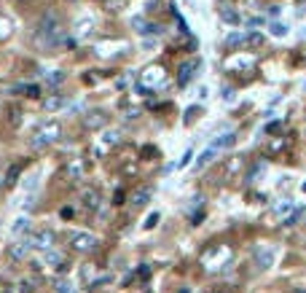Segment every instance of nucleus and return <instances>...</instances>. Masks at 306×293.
Here are the masks:
<instances>
[{
    "mask_svg": "<svg viewBox=\"0 0 306 293\" xmlns=\"http://www.w3.org/2000/svg\"><path fill=\"white\" fill-rule=\"evenodd\" d=\"M30 248H32L30 239H25V242H16V245H11V248H8V256L14 258V261H22V258L30 253Z\"/></svg>",
    "mask_w": 306,
    "mask_h": 293,
    "instance_id": "9b49d317",
    "label": "nucleus"
},
{
    "mask_svg": "<svg viewBox=\"0 0 306 293\" xmlns=\"http://www.w3.org/2000/svg\"><path fill=\"white\" fill-rule=\"evenodd\" d=\"M81 205H83L86 210H97V207H100V191H97V188H89V191H83Z\"/></svg>",
    "mask_w": 306,
    "mask_h": 293,
    "instance_id": "f8f14e48",
    "label": "nucleus"
},
{
    "mask_svg": "<svg viewBox=\"0 0 306 293\" xmlns=\"http://www.w3.org/2000/svg\"><path fill=\"white\" fill-rule=\"evenodd\" d=\"M194 70H196V59H188V62H183L180 65V70H178V84L180 86H185L194 78Z\"/></svg>",
    "mask_w": 306,
    "mask_h": 293,
    "instance_id": "0eeeda50",
    "label": "nucleus"
},
{
    "mask_svg": "<svg viewBox=\"0 0 306 293\" xmlns=\"http://www.w3.org/2000/svg\"><path fill=\"white\" fill-rule=\"evenodd\" d=\"M274 212H277V215H282V218H290L293 212H296V207H293L290 199H282L280 205H274Z\"/></svg>",
    "mask_w": 306,
    "mask_h": 293,
    "instance_id": "4468645a",
    "label": "nucleus"
},
{
    "mask_svg": "<svg viewBox=\"0 0 306 293\" xmlns=\"http://www.w3.org/2000/svg\"><path fill=\"white\" fill-rule=\"evenodd\" d=\"M27 229H30V218H16L14 226H11V232H14V234H22V232H27Z\"/></svg>",
    "mask_w": 306,
    "mask_h": 293,
    "instance_id": "5701e85b",
    "label": "nucleus"
},
{
    "mask_svg": "<svg viewBox=\"0 0 306 293\" xmlns=\"http://www.w3.org/2000/svg\"><path fill=\"white\" fill-rule=\"evenodd\" d=\"M151 197H153V188L151 186H140L137 191L132 194V199H129V202H132L134 210H140V207H145V205L151 202Z\"/></svg>",
    "mask_w": 306,
    "mask_h": 293,
    "instance_id": "39448f33",
    "label": "nucleus"
},
{
    "mask_svg": "<svg viewBox=\"0 0 306 293\" xmlns=\"http://www.w3.org/2000/svg\"><path fill=\"white\" fill-rule=\"evenodd\" d=\"M62 81H65V73L62 70H54V73H49L46 76V89H56Z\"/></svg>",
    "mask_w": 306,
    "mask_h": 293,
    "instance_id": "a211bd4d",
    "label": "nucleus"
},
{
    "mask_svg": "<svg viewBox=\"0 0 306 293\" xmlns=\"http://www.w3.org/2000/svg\"><path fill=\"white\" fill-rule=\"evenodd\" d=\"M304 89H306V86H304Z\"/></svg>",
    "mask_w": 306,
    "mask_h": 293,
    "instance_id": "79ce46f5",
    "label": "nucleus"
},
{
    "mask_svg": "<svg viewBox=\"0 0 306 293\" xmlns=\"http://www.w3.org/2000/svg\"><path fill=\"white\" fill-rule=\"evenodd\" d=\"M260 46H263V35H260V32H245L242 49H260Z\"/></svg>",
    "mask_w": 306,
    "mask_h": 293,
    "instance_id": "ddd939ff",
    "label": "nucleus"
},
{
    "mask_svg": "<svg viewBox=\"0 0 306 293\" xmlns=\"http://www.w3.org/2000/svg\"><path fill=\"white\" fill-rule=\"evenodd\" d=\"M83 124H86L89 129H100V126H105V124H107V116H105L102 111H92V113H86Z\"/></svg>",
    "mask_w": 306,
    "mask_h": 293,
    "instance_id": "1a4fd4ad",
    "label": "nucleus"
},
{
    "mask_svg": "<svg viewBox=\"0 0 306 293\" xmlns=\"http://www.w3.org/2000/svg\"><path fill=\"white\" fill-rule=\"evenodd\" d=\"M124 3H127V0H107V8H110V11H121Z\"/></svg>",
    "mask_w": 306,
    "mask_h": 293,
    "instance_id": "cd10ccee",
    "label": "nucleus"
},
{
    "mask_svg": "<svg viewBox=\"0 0 306 293\" xmlns=\"http://www.w3.org/2000/svg\"><path fill=\"white\" fill-rule=\"evenodd\" d=\"M234 140H236L234 132H226L223 137H218V140L212 143V148H215V151H218V148H229V146H234Z\"/></svg>",
    "mask_w": 306,
    "mask_h": 293,
    "instance_id": "f3484780",
    "label": "nucleus"
},
{
    "mask_svg": "<svg viewBox=\"0 0 306 293\" xmlns=\"http://www.w3.org/2000/svg\"><path fill=\"white\" fill-rule=\"evenodd\" d=\"M298 218H304V221H306V210H298Z\"/></svg>",
    "mask_w": 306,
    "mask_h": 293,
    "instance_id": "4c0bfd02",
    "label": "nucleus"
},
{
    "mask_svg": "<svg viewBox=\"0 0 306 293\" xmlns=\"http://www.w3.org/2000/svg\"><path fill=\"white\" fill-rule=\"evenodd\" d=\"M67 242H70V248L78 250V253H92V250H97L100 239L89 232H73L70 237H67Z\"/></svg>",
    "mask_w": 306,
    "mask_h": 293,
    "instance_id": "7ed1b4c3",
    "label": "nucleus"
},
{
    "mask_svg": "<svg viewBox=\"0 0 306 293\" xmlns=\"http://www.w3.org/2000/svg\"><path fill=\"white\" fill-rule=\"evenodd\" d=\"M132 25H134V27H137V30H140V32H143V30H145V22H143V16H134V19H132Z\"/></svg>",
    "mask_w": 306,
    "mask_h": 293,
    "instance_id": "c756f323",
    "label": "nucleus"
},
{
    "mask_svg": "<svg viewBox=\"0 0 306 293\" xmlns=\"http://www.w3.org/2000/svg\"><path fill=\"white\" fill-rule=\"evenodd\" d=\"M30 242H32V248L49 250V248H51V242H54V234H51V232H35V234L30 237Z\"/></svg>",
    "mask_w": 306,
    "mask_h": 293,
    "instance_id": "423d86ee",
    "label": "nucleus"
},
{
    "mask_svg": "<svg viewBox=\"0 0 306 293\" xmlns=\"http://www.w3.org/2000/svg\"><path fill=\"white\" fill-rule=\"evenodd\" d=\"M218 16L226 22V25H239L242 22V14L236 8H231V5H220L218 8Z\"/></svg>",
    "mask_w": 306,
    "mask_h": 293,
    "instance_id": "6e6552de",
    "label": "nucleus"
},
{
    "mask_svg": "<svg viewBox=\"0 0 306 293\" xmlns=\"http://www.w3.org/2000/svg\"><path fill=\"white\" fill-rule=\"evenodd\" d=\"M59 137H62V126L56 121H46L43 126H38V129H35L30 146L32 148H46V146H51V143H56Z\"/></svg>",
    "mask_w": 306,
    "mask_h": 293,
    "instance_id": "f03ea898",
    "label": "nucleus"
},
{
    "mask_svg": "<svg viewBox=\"0 0 306 293\" xmlns=\"http://www.w3.org/2000/svg\"><path fill=\"white\" fill-rule=\"evenodd\" d=\"M56 293H76V288H73L67 280H59V283H56Z\"/></svg>",
    "mask_w": 306,
    "mask_h": 293,
    "instance_id": "bb28decb",
    "label": "nucleus"
},
{
    "mask_svg": "<svg viewBox=\"0 0 306 293\" xmlns=\"http://www.w3.org/2000/svg\"><path fill=\"white\" fill-rule=\"evenodd\" d=\"M35 43L46 51H54V49H59L65 43H73V41H67V32L62 27L59 16L54 11H49V14L41 16V25H38V32H35Z\"/></svg>",
    "mask_w": 306,
    "mask_h": 293,
    "instance_id": "f257e3e1",
    "label": "nucleus"
},
{
    "mask_svg": "<svg viewBox=\"0 0 306 293\" xmlns=\"http://www.w3.org/2000/svg\"><path fill=\"white\" fill-rule=\"evenodd\" d=\"M81 175H83V162L81 159H73V164L67 167V177L70 180H81Z\"/></svg>",
    "mask_w": 306,
    "mask_h": 293,
    "instance_id": "2eb2a0df",
    "label": "nucleus"
},
{
    "mask_svg": "<svg viewBox=\"0 0 306 293\" xmlns=\"http://www.w3.org/2000/svg\"><path fill=\"white\" fill-rule=\"evenodd\" d=\"M212 156H215V148H212V146H209V148H207V151H204V153H202V156H199V159H196V170H204V167H207V164H209V162H212Z\"/></svg>",
    "mask_w": 306,
    "mask_h": 293,
    "instance_id": "aec40b11",
    "label": "nucleus"
},
{
    "mask_svg": "<svg viewBox=\"0 0 306 293\" xmlns=\"http://www.w3.org/2000/svg\"><path fill=\"white\" fill-rule=\"evenodd\" d=\"M11 124H19V111H16V108L11 111Z\"/></svg>",
    "mask_w": 306,
    "mask_h": 293,
    "instance_id": "72a5a7b5",
    "label": "nucleus"
},
{
    "mask_svg": "<svg viewBox=\"0 0 306 293\" xmlns=\"http://www.w3.org/2000/svg\"><path fill=\"white\" fill-rule=\"evenodd\" d=\"M223 100H234V91H231V89H223Z\"/></svg>",
    "mask_w": 306,
    "mask_h": 293,
    "instance_id": "c9c22d12",
    "label": "nucleus"
},
{
    "mask_svg": "<svg viewBox=\"0 0 306 293\" xmlns=\"http://www.w3.org/2000/svg\"><path fill=\"white\" fill-rule=\"evenodd\" d=\"M19 291H22V293H32V280H22V283H19Z\"/></svg>",
    "mask_w": 306,
    "mask_h": 293,
    "instance_id": "c85d7f7f",
    "label": "nucleus"
},
{
    "mask_svg": "<svg viewBox=\"0 0 306 293\" xmlns=\"http://www.w3.org/2000/svg\"><path fill=\"white\" fill-rule=\"evenodd\" d=\"M22 175V167L19 164H14V167H8V172H5V186H16V180H19Z\"/></svg>",
    "mask_w": 306,
    "mask_h": 293,
    "instance_id": "6ab92c4d",
    "label": "nucleus"
},
{
    "mask_svg": "<svg viewBox=\"0 0 306 293\" xmlns=\"http://www.w3.org/2000/svg\"><path fill=\"white\" fill-rule=\"evenodd\" d=\"M116 143H118V135H116V132H110V135H105V140H102V148H100V153L105 151L107 146H116Z\"/></svg>",
    "mask_w": 306,
    "mask_h": 293,
    "instance_id": "393cba45",
    "label": "nucleus"
},
{
    "mask_svg": "<svg viewBox=\"0 0 306 293\" xmlns=\"http://www.w3.org/2000/svg\"><path fill=\"white\" fill-rule=\"evenodd\" d=\"M161 32H164V27H161V25H145L143 35H161Z\"/></svg>",
    "mask_w": 306,
    "mask_h": 293,
    "instance_id": "a878e982",
    "label": "nucleus"
},
{
    "mask_svg": "<svg viewBox=\"0 0 306 293\" xmlns=\"http://www.w3.org/2000/svg\"><path fill=\"white\" fill-rule=\"evenodd\" d=\"M43 264H51V266H59V269H62V256L49 248V250H46V256H43Z\"/></svg>",
    "mask_w": 306,
    "mask_h": 293,
    "instance_id": "4be33fe9",
    "label": "nucleus"
},
{
    "mask_svg": "<svg viewBox=\"0 0 306 293\" xmlns=\"http://www.w3.org/2000/svg\"><path fill=\"white\" fill-rule=\"evenodd\" d=\"M274 261H277L274 245H260V248H255V264H258V269H271Z\"/></svg>",
    "mask_w": 306,
    "mask_h": 293,
    "instance_id": "20e7f679",
    "label": "nucleus"
},
{
    "mask_svg": "<svg viewBox=\"0 0 306 293\" xmlns=\"http://www.w3.org/2000/svg\"><path fill=\"white\" fill-rule=\"evenodd\" d=\"M212 293H231L229 288H212Z\"/></svg>",
    "mask_w": 306,
    "mask_h": 293,
    "instance_id": "e433bc0d",
    "label": "nucleus"
},
{
    "mask_svg": "<svg viewBox=\"0 0 306 293\" xmlns=\"http://www.w3.org/2000/svg\"><path fill=\"white\" fill-rule=\"evenodd\" d=\"M14 91H25V94L30 97V100H35V97H41V86H38V84H19V86H16Z\"/></svg>",
    "mask_w": 306,
    "mask_h": 293,
    "instance_id": "dca6fc26",
    "label": "nucleus"
},
{
    "mask_svg": "<svg viewBox=\"0 0 306 293\" xmlns=\"http://www.w3.org/2000/svg\"><path fill=\"white\" fill-rule=\"evenodd\" d=\"M304 38H306V32H304Z\"/></svg>",
    "mask_w": 306,
    "mask_h": 293,
    "instance_id": "a19ab883",
    "label": "nucleus"
},
{
    "mask_svg": "<svg viewBox=\"0 0 306 293\" xmlns=\"http://www.w3.org/2000/svg\"><path fill=\"white\" fill-rule=\"evenodd\" d=\"M43 108H46L49 113H54V111H62V108H67V97H65V94H51V97H46Z\"/></svg>",
    "mask_w": 306,
    "mask_h": 293,
    "instance_id": "9d476101",
    "label": "nucleus"
},
{
    "mask_svg": "<svg viewBox=\"0 0 306 293\" xmlns=\"http://www.w3.org/2000/svg\"><path fill=\"white\" fill-rule=\"evenodd\" d=\"M156 221H158V215H156V212H153V215H148V221H145V229L156 226Z\"/></svg>",
    "mask_w": 306,
    "mask_h": 293,
    "instance_id": "7c9ffc66",
    "label": "nucleus"
},
{
    "mask_svg": "<svg viewBox=\"0 0 306 293\" xmlns=\"http://www.w3.org/2000/svg\"><path fill=\"white\" fill-rule=\"evenodd\" d=\"M3 183H5V180H3V177H0V188H3Z\"/></svg>",
    "mask_w": 306,
    "mask_h": 293,
    "instance_id": "58836bf2",
    "label": "nucleus"
},
{
    "mask_svg": "<svg viewBox=\"0 0 306 293\" xmlns=\"http://www.w3.org/2000/svg\"><path fill=\"white\" fill-rule=\"evenodd\" d=\"M277 129H280V121H271L269 126H266V132H277Z\"/></svg>",
    "mask_w": 306,
    "mask_h": 293,
    "instance_id": "f704fd0d",
    "label": "nucleus"
},
{
    "mask_svg": "<svg viewBox=\"0 0 306 293\" xmlns=\"http://www.w3.org/2000/svg\"><path fill=\"white\" fill-rule=\"evenodd\" d=\"M296 293H306V291H296Z\"/></svg>",
    "mask_w": 306,
    "mask_h": 293,
    "instance_id": "ea45409f",
    "label": "nucleus"
},
{
    "mask_svg": "<svg viewBox=\"0 0 306 293\" xmlns=\"http://www.w3.org/2000/svg\"><path fill=\"white\" fill-rule=\"evenodd\" d=\"M5 35H8V22H0V38H5Z\"/></svg>",
    "mask_w": 306,
    "mask_h": 293,
    "instance_id": "2f4dec72",
    "label": "nucleus"
},
{
    "mask_svg": "<svg viewBox=\"0 0 306 293\" xmlns=\"http://www.w3.org/2000/svg\"><path fill=\"white\" fill-rule=\"evenodd\" d=\"M271 35L285 38V35H287V25H285V22H277V25H271Z\"/></svg>",
    "mask_w": 306,
    "mask_h": 293,
    "instance_id": "b1692460",
    "label": "nucleus"
},
{
    "mask_svg": "<svg viewBox=\"0 0 306 293\" xmlns=\"http://www.w3.org/2000/svg\"><path fill=\"white\" fill-rule=\"evenodd\" d=\"M188 162H191V151H185V156L180 159V164H178V167H185V164H188Z\"/></svg>",
    "mask_w": 306,
    "mask_h": 293,
    "instance_id": "473e14b6",
    "label": "nucleus"
},
{
    "mask_svg": "<svg viewBox=\"0 0 306 293\" xmlns=\"http://www.w3.org/2000/svg\"><path fill=\"white\" fill-rule=\"evenodd\" d=\"M161 67H151V70H145V84H161Z\"/></svg>",
    "mask_w": 306,
    "mask_h": 293,
    "instance_id": "412c9836",
    "label": "nucleus"
}]
</instances>
